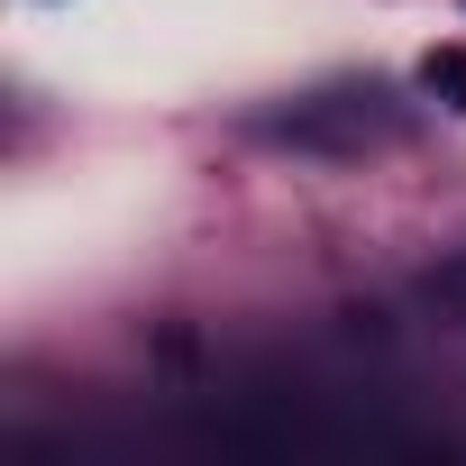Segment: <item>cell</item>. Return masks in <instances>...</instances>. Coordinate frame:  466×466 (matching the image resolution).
Returning a JSON list of instances; mask_svg holds the SVG:
<instances>
[{
  "label": "cell",
  "mask_w": 466,
  "mask_h": 466,
  "mask_svg": "<svg viewBox=\"0 0 466 466\" xmlns=\"http://www.w3.org/2000/svg\"><path fill=\"white\" fill-rule=\"evenodd\" d=\"M420 92L466 119V46H430V56H420Z\"/></svg>",
  "instance_id": "obj_3"
},
{
  "label": "cell",
  "mask_w": 466,
  "mask_h": 466,
  "mask_svg": "<svg viewBox=\"0 0 466 466\" xmlns=\"http://www.w3.org/2000/svg\"><path fill=\"white\" fill-rule=\"evenodd\" d=\"M420 302H430L439 320H457V329H466V248H457V257H439V266H420Z\"/></svg>",
  "instance_id": "obj_2"
},
{
  "label": "cell",
  "mask_w": 466,
  "mask_h": 466,
  "mask_svg": "<svg viewBox=\"0 0 466 466\" xmlns=\"http://www.w3.org/2000/svg\"><path fill=\"white\" fill-rule=\"evenodd\" d=\"M266 137H284V147H320V156H366V147L402 137V110H393L384 83H339V92H302L293 110H275Z\"/></svg>",
  "instance_id": "obj_1"
}]
</instances>
